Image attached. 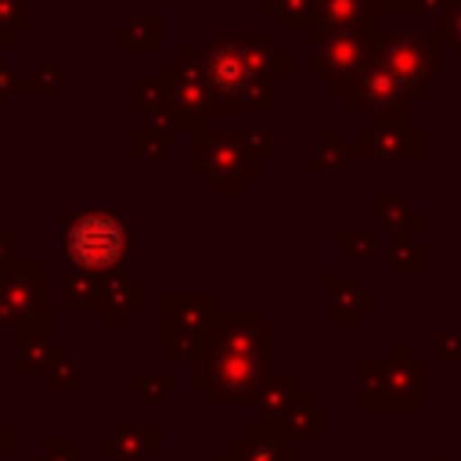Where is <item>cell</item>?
<instances>
[{
    "mask_svg": "<svg viewBox=\"0 0 461 461\" xmlns=\"http://www.w3.org/2000/svg\"><path fill=\"white\" fill-rule=\"evenodd\" d=\"M439 353L443 360H461V324H447L439 331Z\"/></svg>",
    "mask_w": 461,
    "mask_h": 461,
    "instance_id": "74e56055",
    "label": "cell"
},
{
    "mask_svg": "<svg viewBox=\"0 0 461 461\" xmlns=\"http://www.w3.org/2000/svg\"><path fill=\"white\" fill-rule=\"evenodd\" d=\"M389 274L393 277H421L425 274V245L418 238H393Z\"/></svg>",
    "mask_w": 461,
    "mask_h": 461,
    "instance_id": "4316f807",
    "label": "cell"
},
{
    "mask_svg": "<svg viewBox=\"0 0 461 461\" xmlns=\"http://www.w3.org/2000/svg\"><path fill=\"white\" fill-rule=\"evenodd\" d=\"M267 375H270V360H263L256 353L216 346L209 339H198V346L191 353V385L198 393H205V400L212 407L245 403Z\"/></svg>",
    "mask_w": 461,
    "mask_h": 461,
    "instance_id": "3957f363",
    "label": "cell"
},
{
    "mask_svg": "<svg viewBox=\"0 0 461 461\" xmlns=\"http://www.w3.org/2000/svg\"><path fill=\"white\" fill-rule=\"evenodd\" d=\"M349 162H357V158H353V144H346V133H342L339 126H328V130H324V140L313 148V155H310V162H306V173H310L313 180H321V176L342 173Z\"/></svg>",
    "mask_w": 461,
    "mask_h": 461,
    "instance_id": "ffe728a7",
    "label": "cell"
},
{
    "mask_svg": "<svg viewBox=\"0 0 461 461\" xmlns=\"http://www.w3.org/2000/svg\"><path fill=\"white\" fill-rule=\"evenodd\" d=\"M32 461H83V443L76 439H50L43 454H36Z\"/></svg>",
    "mask_w": 461,
    "mask_h": 461,
    "instance_id": "8d00e7d4",
    "label": "cell"
},
{
    "mask_svg": "<svg viewBox=\"0 0 461 461\" xmlns=\"http://www.w3.org/2000/svg\"><path fill=\"white\" fill-rule=\"evenodd\" d=\"M357 403L360 407H421L425 403V360L407 342H393L389 357L357 360Z\"/></svg>",
    "mask_w": 461,
    "mask_h": 461,
    "instance_id": "277c9868",
    "label": "cell"
},
{
    "mask_svg": "<svg viewBox=\"0 0 461 461\" xmlns=\"http://www.w3.org/2000/svg\"><path fill=\"white\" fill-rule=\"evenodd\" d=\"M375 22H378L375 0H321L310 32H378Z\"/></svg>",
    "mask_w": 461,
    "mask_h": 461,
    "instance_id": "e0dca14e",
    "label": "cell"
},
{
    "mask_svg": "<svg viewBox=\"0 0 461 461\" xmlns=\"http://www.w3.org/2000/svg\"><path fill=\"white\" fill-rule=\"evenodd\" d=\"M295 378L292 375H267L256 389H252V396L245 400V407L249 411H259V418H285V411L292 407V400H295Z\"/></svg>",
    "mask_w": 461,
    "mask_h": 461,
    "instance_id": "d6986e66",
    "label": "cell"
},
{
    "mask_svg": "<svg viewBox=\"0 0 461 461\" xmlns=\"http://www.w3.org/2000/svg\"><path fill=\"white\" fill-rule=\"evenodd\" d=\"M0 94H18V76L4 61H0Z\"/></svg>",
    "mask_w": 461,
    "mask_h": 461,
    "instance_id": "b9f144b4",
    "label": "cell"
},
{
    "mask_svg": "<svg viewBox=\"0 0 461 461\" xmlns=\"http://www.w3.org/2000/svg\"><path fill=\"white\" fill-rule=\"evenodd\" d=\"M47 281L50 267L43 259H14L0 270V324L18 346L47 339Z\"/></svg>",
    "mask_w": 461,
    "mask_h": 461,
    "instance_id": "5b68a950",
    "label": "cell"
},
{
    "mask_svg": "<svg viewBox=\"0 0 461 461\" xmlns=\"http://www.w3.org/2000/svg\"><path fill=\"white\" fill-rule=\"evenodd\" d=\"M97 288H101V277L65 267V274H61V303L68 310H94L97 306Z\"/></svg>",
    "mask_w": 461,
    "mask_h": 461,
    "instance_id": "d4e9b609",
    "label": "cell"
},
{
    "mask_svg": "<svg viewBox=\"0 0 461 461\" xmlns=\"http://www.w3.org/2000/svg\"><path fill=\"white\" fill-rule=\"evenodd\" d=\"M281 425L288 429V436H292V439L321 443V439L328 436V411H324V407H317V403L310 400V393H306V389H299V393H295V400H292V407L285 411Z\"/></svg>",
    "mask_w": 461,
    "mask_h": 461,
    "instance_id": "ac0fdd59",
    "label": "cell"
},
{
    "mask_svg": "<svg viewBox=\"0 0 461 461\" xmlns=\"http://www.w3.org/2000/svg\"><path fill=\"white\" fill-rule=\"evenodd\" d=\"M61 353H65V346H61V342H54V339H36V342H25V346H18L11 371H14L18 378H25V375H32V371H47V367H50V364H54Z\"/></svg>",
    "mask_w": 461,
    "mask_h": 461,
    "instance_id": "484cf974",
    "label": "cell"
},
{
    "mask_svg": "<svg viewBox=\"0 0 461 461\" xmlns=\"http://www.w3.org/2000/svg\"><path fill=\"white\" fill-rule=\"evenodd\" d=\"M158 349L166 360L191 357L205 328L212 324V295L209 292H166L158 303Z\"/></svg>",
    "mask_w": 461,
    "mask_h": 461,
    "instance_id": "9c48e42d",
    "label": "cell"
},
{
    "mask_svg": "<svg viewBox=\"0 0 461 461\" xmlns=\"http://www.w3.org/2000/svg\"><path fill=\"white\" fill-rule=\"evenodd\" d=\"M176 385H180L176 375H126V389L137 393V396H144V400H151V403L173 396Z\"/></svg>",
    "mask_w": 461,
    "mask_h": 461,
    "instance_id": "4dcf8cb0",
    "label": "cell"
},
{
    "mask_svg": "<svg viewBox=\"0 0 461 461\" xmlns=\"http://www.w3.org/2000/svg\"><path fill=\"white\" fill-rule=\"evenodd\" d=\"M447 43L439 36V29L432 32H400V29H378V43H375V61L396 76L403 83V90L411 97H418L436 68H439V58H443Z\"/></svg>",
    "mask_w": 461,
    "mask_h": 461,
    "instance_id": "52a82bcc",
    "label": "cell"
},
{
    "mask_svg": "<svg viewBox=\"0 0 461 461\" xmlns=\"http://www.w3.org/2000/svg\"><path fill=\"white\" fill-rule=\"evenodd\" d=\"M375 245H378L375 230H360V227H342V230H339V256L349 259V263L371 259Z\"/></svg>",
    "mask_w": 461,
    "mask_h": 461,
    "instance_id": "1f68e13d",
    "label": "cell"
},
{
    "mask_svg": "<svg viewBox=\"0 0 461 461\" xmlns=\"http://www.w3.org/2000/svg\"><path fill=\"white\" fill-rule=\"evenodd\" d=\"M112 43L126 47V50H158L162 47V14L158 11L130 14L122 22V29L112 32Z\"/></svg>",
    "mask_w": 461,
    "mask_h": 461,
    "instance_id": "7402d4cb",
    "label": "cell"
},
{
    "mask_svg": "<svg viewBox=\"0 0 461 461\" xmlns=\"http://www.w3.org/2000/svg\"><path fill=\"white\" fill-rule=\"evenodd\" d=\"M0 29L29 32L32 29V0H0Z\"/></svg>",
    "mask_w": 461,
    "mask_h": 461,
    "instance_id": "836d02e7",
    "label": "cell"
},
{
    "mask_svg": "<svg viewBox=\"0 0 461 461\" xmlns=\"http://www.w3.org/2000/svg\"><path fill=\"white\" fill-rule=\"evenodd\" d=\"M43 375H47V389L50 393H79L83 389V364L76 357H68V353H61Z\"/></svg>",
    "mask_w": 461,
    "mask_h": 461,
    "instance_id": "f1b7e54d",
    "label": "cell"
},
{
    "mask_svg": "<svg viewBox=\"0 0 461 461\" xmlns=\"http://www.w3.org/2000/svg\"><path fill=\"white\" fill-rule=\"evenodd\" d=\"M14 252H18V241H14V230H11V227H0V270L14 263Z\"/></svg>",
    "mask_w": 461,
    "mask_h": 461,
    "instance_id": "f35d334b",
    "label": "cell"
},
{
    "mask_svg": "<svg viewBox=\"0 0 461 461\" xmlns=\"http://www.w3.org/2000/svg\"><path fill=\"white\" fill-rule=\"evenodd\" d=\"M400 104H411V94L403 90V83L396 76H389L378 61H371L360 76H353L342 94H339V108L342 112H385V108H400Z\"/></svg>",
    "mask_w": 461,
    "mask_h": 461,
    "instance_id": "7c38bea8",
    "label": "cell"
},
{
    "mask_svg": "<svg viewBox=\"0 0 461 461\" xmlns=\"http://www.w3.org/2000/svg\"><path fill=\"white\" fill-rule=\"evenodd\" d=\"M155 137H162L166 144H176V137H180V122H176V115L169 112V108H162V112H155V115H148V122H144Z\"/></svg>",
    "mask_w": 461,
    "mask_h": 461,
    "instance_id": "d590c367",
    "label": "cell"
},
{
    "mask_svg": "<svg viewBox=\"0 0 461 461\" xmlns=\"http://www.w3.org/2000/svg\"><path fill=\"white\" fill-rule=\"evenodd\" d=\"M324 292H328V310H324V324L328 328H353L360 321V313H367V310L378 306V295L367 292L349 274L324 277Z\"/></svg>",
    "mask_w": 461,
    "mask_h": 461,
    "instance_id": "2e32d148",
    "label": "cell"
},
{
    "mask_svg": "<svg viewBox=\"0 0 461 461\" xmlns=\"http://www.w3.org/2000/svg\"><path fill=\"white\" fill-rule=\"evenodd\" d=\"M166 90H169V112L176 115V122L191 133L209 130L212 122V97L209 86L202 79V61H198V47H180L173 61H166L158 68Z\"/></svg>",
    "mask_w": 461,
    "mask_h": 461,
    "instance_id": "30bf717a",
    "label": "cell"
},
{
    "mask_svg": "<svg viewBox=\"0 0 461 461\" xmlns=\"http://www.w3.org/2000/svg\"><path fill=\"white\" fill-rule=\"evenodd\" d=\"M357 162H421L425 158V133L418 126H360L353 137Z\"/></svg>",
    "mask_w": 461,
    "mask_h": 461,
    "instance_id": "8fae6325",
    "label": "cell"
},
{
    "mask_svg": "<svg viewBox=\"0 0 461 461\" xmlns=\"http://www.w3.org/2000/svg\"><path fill=\"white\" fill-rule=\"evenodd\" d=\"M443 0H375L378 14H436Z\"/></svg>",
    "mask_w": 461,
    "mask_h": 461,
    "instance_id": "e575fe53",
    "label": "cell"
},
{
    "mask_svg": "<svg viewBox=\"0 0 461 461\" xmlns=\"http://www.w3.org/2000/svg\"><path fill=\"white\" fill-rule=\"evenodd\" d=\"M277 32L259 29L245 36H212L198 47L202 79L212 97V115L223 112H274L277 108Z\"/></svg>",
    "mask_w": 461,
    "mask_h": 461,
    "instance_id": "6da1fadb",
    "label": "cell"
},
{
    "mask_svg": "<svg viewBox=\"0 0 461 461\" xmlns=\"http://www.w3.org/2000/svg\"><path fill=\"white\" fill-rule=\"evenodd\" d=\"M97 457L108 461H151L162 454V425L158 421H119L108 439L94 443Z\"/></svg>",
    "mask_w": 461,
    "mask_h": 461,
    "instance_id": "9a60e30c",
    "label": "cell"
},
{
    "mask_svg": "<svg viewBox=\"0 0 461 461\" xmlns=\"http://www.w3.org/2000/svg\"><path fill=\"white\" fill-rule=\"evenodd\" d=\"M378 32H310V79L324 83V94L339 101L342 86L375 61Z\"/></svg>",
    "mask_w": 461,
    "mask_h": 461,
    "instance_id": "ba28073f",
    "label": "cell"
},
{
    "mask_svg": "<svg viewBox=\"0 0 461 461\" xmlns=\"http://www.w3.org/2000/svg\"><path fill=\"white\" fill-rule=\"evenodd\" d=\"M436 18H439V36L447 50H454V58L461 61V0H443Z\"/></svg>",
    "mask_w": 461,
    "mask_h": 461,
    "instance_id": "d6a6232c",
    "label": "cell"
},
{
    "mask_svg": "<svg viewBox=\"0 0 461 461\" xmlns=\"http://www.w3.org/2000/svg\"><path fill=\"white\" fill-rule=\"evenodd\" d=\"M191 155H194V176H202L212 194H241L245 184L263 173V162L249 151L238 126L198 130Z\"/></svg>",
    "mask_w": 461,
    "mask_h": 461,
    "instance_id": "8992f818",
    "label": "cell"
},
{
    "mask_svg": "<svg viewBox=\"0 0 461 461\" xmlns=\"http://www.w3.org/2000/svg\"><path fill=\"white\" fill-rule=\"evenodd\" d=\"M295 54H292V47H277V79L285 83V79H292V72H295V61H292Z\"/></svg>",
    "mask_w": 461,
    "mask_h": 461,
    "instance_id": "ab89813d",
    "label": "cell"
},
{
    "mask_svg": "<svg viewBox=\"0 0 461 461\" xmlns=\"http://www.w3.org/2000/svg\"><path fill=\"white\" fill-rule=\"evenodd\" d=\"M425 461H457V457H454V454H429Z\"/></svg>",
    "mask_w": 461,
    "mask_h": 461,
    "instance_id": "ee69618b",
    "label": "cell"
},
{
    "mask_svg": "<svg viewBox=\"0 0 461 461\" xmlns=\"http://www.w3.org/2000/svg\"><path fill=\"white\" fill-rule=\"evenodd\" d=\"M209 461H238V457H234V454H227V450H223V454H216V457H209Z\"/></svg>",
    "mask_w": 461,
    "mask_h": 461,
    "instance_id": "f6af8a7d",
    "label": "cell"
},
{
    "mask_svg": "<svg viewBox=\"0 0 461 461\" xmlns=\"http://www.w3.org/2000/svg\"><path fill=\"white\" fill-rule=\"evenodd\" d=\"M375 216H378V223H382L393 238H411V230H418V227L425 223V212L414 209V205H411L403 194H396V191H385V194L375 198Z\"/></svg>",
    "mask_w": 461,
    "mask_h": 461,
    "instance_id": "44dd1931",
    "label": "cell"
},
{
    "mask_svg": "<svg viewBox=\"0 0 461 461\" xmlns=\"http://www.w3.org/2000/svg\"><path fill=\"white\" fill-rule=\"evenodd\" d=\"M169 151V144L162 140V137H155L148 126H130L126 130V155L133 158V162H155V158H162Z\"/></svg>",
    "mask_w": 461,
    "mask_h": 461,
    "instance_id": "f546056e",
    "label": "cell"
},
{
    "mask_svg": "<svg viewBox=\"0 0 461 461\" xmlns=\"http://www.w3.org/2000/svg\"><path fill=\"white\" fill-rule=\"evenodd\" d=\"M317 4L321 0H263V14H274V25L277 29H288V32H310L313 29V18H317Z\"/></svg>",
    "mask_w": 461,
    "mask_h": 461,
    "instance_id": "603a6c76",
    "label": "cell"
},
{
    "mask_svg": "<svg viewBox=\"0 0 461 461\" xmlns=\"http://www.w3.org/2000/svg\"><path fill=\"white\" fill-rule=\"evenodd\" d=\"M61 256L65 267L108 277L126 270L130 256V223L115 209H79L61 212Z\"/></svg>",
    "mask_w": 461,
    "mask_h": 461,
    "instance_id": "7a4b0ae2",
    "label": "cell"
},
{
    "mask_svg": "<svg viewBox=\"0 0 461 461\" xmlns=\"http://www.w3.org/2000/svg\"><path fill=\"white\" fill-rule=\"evenodd\" d=\"M144 303H148V281L140 274H130V270L108 274L101 277V288H97L94 321L101 328H126L130 317L144 310Z\"/></svg>",
    "mask_w": 461,
    "mask_h": 461,
    "instance_id": "4fadbf2b",
    "label": "cell"
},
{
    "mask_svg": "<svg viewBox=\"0 0 461 461\" xmlns=\"http://www.w3.org/2000/svg\"><path fill=\"white\" fill-rule=\"evenodd\" d=\"M18 94H36V97H61L65 94V65L58 61H40L32 65L29 79L18 83Z\"/></svg>",
    "mask_w": 461,
    "mask_h": 461,
    "instance_id": "83f0119b",
    "label": "cell"
},
{
    "mask_svg": "<svg viewBox=\"0 0 461 461\" xmlns=\"http://www.w3.org/2000/svg\"><path fill=\"white\" fill-rule=\"evenodd\" d=\"M126 108L130 112H144V115H155V112L169 108V90H166L162 76L130 79V86H126Z\"/></svg>",
    "mask_w": 461,
    "mask_h": 461,
    "instance_id": "cb8c5ba5",
    "label": "cell"
},
{
    "mask_svg": "<svg viewBox=\"0 0 461 461\" xmlns=\"http://www.w3.org/2000/svg\"><path fill=\"white\" fill-rule=\"evenodd\" d=\"M14 40H18V36H14L11 29H0V50H7V47H14Z\"/></svg>",
    "mask_w": 461,
    "mask_h": 461,
    "instance_id": "7bdbcfd3",
    "label": "cell"
},
{
    "mask_svg": "<svg viewBox=\"0 0 461 461\" xmlns=\"http://www.w3.org/2000/svg\"><path fill=\"white\" fill-rule=\"evenodd\" d=\"M292 443L295 439L277 418H256L238 432V439L227 443V454L238 461H295Z\"/></svg>",
    "mask_w": 461,
    "mask_h": 461,
    "instance_id": "5bb4252c",
    "label": "cell"
},
{
    "mask_svg": "<svg viewBox=\"0 0 461 461\" xmlns=\"http://www.w3.org/2000/svg\"><path fill=\"white\" fill-rule=\"evenodd\" d=\"M11 454H14V425L0 421V457H11Z\"/></svg>",
    "mask_w": 461,
    "mask_h": 461,
    "instance_id": "60d3db41",
    "label": "cell"
}]
</instances>
